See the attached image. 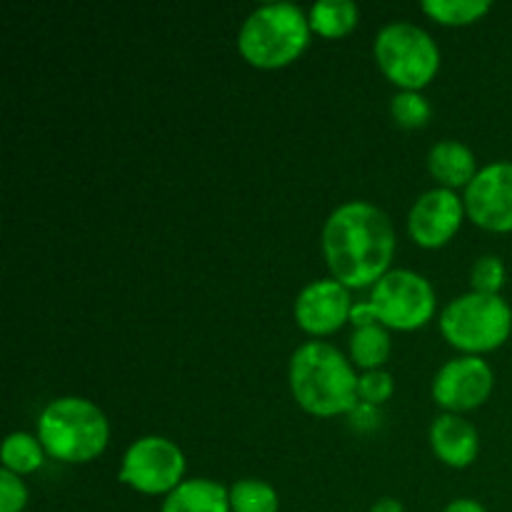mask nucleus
Wrapping results in <instances>:
<instances>
[{
	"instance_id": "1",
	"label": "nucleus",
	"mask_w": 512,
	"mask_h": 512,
	"mask_svg": "<svg viewBox=\"0 0 512 512\" xmlns=\"http://www.w3.org/2000/svg\"><path fill=\"white\" fill-rule=\"evenodd\" d=\"M330 278L345 288H373L390 270L395 255V225L380 205L348 200L338 205L320 233Z\"/></svg>"
},
{
	"instance_id": "2",
	"label": "nucleus",
	"mask_w": 512,
	"mask_h": 512,
	"mask_svg": "<svg viewBox=\"0 0 512 512\" xmlns=\"http://www.w3.org/2000/svg\"><path fill=\"white\" fill-rule=\"evenodd\" d=\"M358 380L353 360L325 340H308L290 355V393L315 418L348 415L358 405Z\"/></svg>"
},
{
	"instance_id": "3",
	"label": "nucleus",
	"mask_w": 512,
	"mask_h": 512,
	"mask_svg": "<svg viewBox=\"0 0 512 512\" xmlns=\"http://www.w3.org/2000/svg\"><path fill=\"white\" fill-rule=\"evenodd\" d=\"M35 435L48 458L68 465H85L98 460L110 443L108 415L88 398L65 395L40 410Z\"/></svg>"
},
{
	"instance_id": "4",
	"label": "nucleus",
	"mask_w": 512,
	"mask_h": 512,
	"mask_svg": "<svg viewBox=\"0 0 512 512\" xmlns=\"http://www.w3.org/2000/svg\"><path fill=\"white\" fill-rule=\"evenodd\" d=\"M308 10L290 0L263 3L243 20L238 50L253 68L278 70L295 63L310 45Z\"/></svg>"
},
{
	"instance_id": "5",
	"label": "nucleus",
	"mask_w": 512,
	"mask_h": 512,
	"mask_svg": "<svg viewBox=\"0 0 512 512\" xmlns=\"http://www.w3.org/2000/svg\"><path fill=\"white\" fill-rule=\"evenodd\" d=\"M440 333L463 355H483L508 343L512 308L503 295L470 290L440 310Z\"/></svg>"
},
{
	"instance_id": "6",
	"label": "nucleus",
	"mask_w": 512,
	"mask_h": 512,
	"mask_svg": "<svg viewBox=\"0 0 512 512\" xmlns=\"http://www.w3.org/2000/svg\"><path fill=\"white\" fill-rule=\"evenodd\" d=\"M380 73L398 90H423L440 70V48L433 35L410 20L383 25L373 43Z\"/></svg>"
},
{
	"instance_id": "7",
	"label": "nucleus",
	"mask_w": 512,
	"mask_h": 512,
	"mask_svg": "<svg viewBox=\"0 0 512 512\" xmlns=\"http://www.w3.org/2000/svg\"><path fill=\"white\" fill-rule=\"evenodd\" d=\"M368 300L378 313L380 325L403 333L428 325L438 310L433 283L410 268H390L370 288Z\"/></svg>"
},
{
	"instance_id": "8",
	"label": "nucleus",
	"mask_w": 512,
	"mask_h": 512,
	"mask_svg": "<svg viewBox=\"0 0 512 512\" xmlns=\"http://www.w3.org/2000/svg\"><path fill=\"white\" fill-rule=\"evenodd\" d=\"M185 453L163 435L133 440L123 455L118 480L140 495H170L185 480Z\"/></svg>"
},
{
	"instance_id": "9",
	"label": "nucleus",
	"mask_w": 512,
	"mask_h": 512,
	"mask_svg": "<svg viewBox=\"0 0 512 512\" xmlns=\"http://www.w3.org/2000/svg\"><path fill=\"white\" fill-rule=\"evenodd\" d=\"M495 388V373L483 355H458L440 365L430 393L445 413L463 415L488 403Z\"/></svg>"
},
{
	"instance_id": "10",
	"label": "nucleus",
	"mask_w": 512,
	"mask_h": 512,
	"mask_svg": "<svg viewBox=\"0 0 512 512\" xmlns=\"http://www.w3.org/2000/svg\"><path fill=\"white\" fill-rule=\"evenodd\" d=\"M465 215L490 233H512V160H493L463 190Z\"/></svg>"
},
{
	"instance_id": "11",
	"label": "nucleus",
	"mask_w": 512,
	"mask_h": 512,
	"mask_svg": "<svg viewBox=\"0 0 512 512\" xmlns=\"http://www.w3.org/2000/svg\"><path fill=\"white\" fill-rule=\"evenodd\" d=\"M465 215L463 195L448 188H430L410 205L408 233L420 248H443L458 235Z\"/></svg>"
},
{
	"instance_id": "12",
	"label": "nucleus",
	"mask_w": 512,
	"mask_h": 512,
	"mask_svg": "<svg viewBox=\"0 0 512 512\" xmlns=\"http://www.w3.org/2000/svg\"><path fill=\"white\" fill-rule=\"evenodd\" d=\"M353 305L350 288H345L335 278H320L300 290L293 305V315L300 330L315 335V338H323L350 323Z\"/></svg>"
},
{
	"instance_id": "13",
	"label": "nucleus",
	"mask_w": 512,
	"mask_h": 512,
	"mask_svg": "<svg viewBox=\"0 0 512 512\" xmlns=\"http://www.w3.org/2000/svg\"><path fill=\"white\" fill-rule=\"evenodd\" d=\"M430 448L448 468H470L480 455V433L463 415L440 413L430 425Z\"/></svg>"
},
{
	"instance_id": "14",
	"label": "nucleus",
	"mask_w": 512,
	"mask_h": 512,
	"mask_svg": "<svg viewBox=\"0 0 512 512\" xmlns=\"http://www.w3.org/2000/svg\"><path fill=\"white\" fill-rule=\"evenodd\" d=\"M428 170L438 180L440 188L458 193L460 188H468L480 168L478 158L468 145L455 138H445L428 150Z\"/></svg>"
},
{
	"instance_id": "15",
	"label": "nucleus",
	"mask_w": 512,
	"mask_h": 512,
	"mask_svg": "<svg viewBox=\"0 0 512 512\" xmlns=\"http://www.w3.org/2000/svg\"><path fill=\"white\" fill-rule=\"evenodd\" d=\"M160 512H233L230 490L210 478L183 480L160 503Z\"/></svg>"
},
{
	"instance_id": "16",
	"label": "nucleus",
	"mask_w": 512,
	"mask_h": 512,
	"mask_svg": "<svg viewBox=\"0 0 512 512\" xmlns=\"http://www.w3.org/2000/svg\"><path fill=\"white\" fill-rule=\"evenodd\" d=\"M310 28L323 38H343L353 33L360 20V10L353 0H318L308 10Z\"/></svg>"
},
{
	"instance_id": "17",
	"label": "nucleus",
	"mask_w": 512,
	"mask_h": 512,
	"mask_svg": "<svg viewBox=\"0 0 512 512\" xmlns=\"http://www.w3.org/2000/svg\"><path fill=\"white\" fill-rule=\"evenodd\" d=\"M45 453L43 443H40L38 435L23 433V430H15L8 438L3 440V450H0V460H3V470H10L15 475H33L38 473L45 465Z\"/></svg>"
},
{
	"instance_id": "18",
	"label": "nucleus",
	"mask_w": 512,
	"mask_h": 512,
	"mask_svg": "<svg viewBox=\"0 0 512 512\" xmlns=\"http://www.w3.org/2000/svg\"><path fill=\"white\" fill-rule=\"evenodd\" d=\"M390 333L385 325H368V328H355L350 335V360L355 368L378 370L383 368L385 360L390 358Z\"/></svg>"
},
{
	"instance_id": "19",
	"label": "nucleus",
	"mask_w": 512,
	"mask_h": 512,
	"mask_svg": "<svg viewBox=\"0 0 512 512\" xmlns=\"http://www.w3.org/2000/svg\"><path fill=\"white\" fill-rule=\"evenodd\" d=\"M228 490L233 512H280L278 490L265 480L243 478L230 485Z\"/></svg>"
},
{
	"instance_id": "20",
	"label": "nucleus",
	"mask_w": 512,
	"mask_h": 512,
	"mask_svg": "<svg viewBox=\"0 0 512 512\" xmlns=\"http://www.w3.org/2000/svg\"><path fill=\"white\" fill-rule=\"evenodd\" d=\"M423 13L443 25H470L493 10L490 0H425Z\"/></svg>"
},
{
	"instance_id": "21",
	"label": "nucleus",
	"mask_w": 512,
	"mask_h": 512,
	"mask_svg": "<svg viewBox=\"0 0 512 512\" xmlns=\"http://www.w3.org/2000/svg\"><path fill=\"white\" fill-rule=\"evenodd\" d=\"M390 115L400 128H423L433 118V105L425 98L423 90H398L390 98Z\"/></svg>"
},
{
	"instance_id": "22",
	"label": "nucleus",
	"mask_w": 512,
	"mask_h": 512,
	"mask_svg": "<svg viewBox=\"0 0 512 512\" xmlns=\"http://www.w3.org/2000/svg\"><path fill=\"white\" fill-rule=\"evenodd\" d=\"M505 275H508V270H505V263L500 260V255H480L473 263V268H470V285L478 293L500 295V290L505 285Z\"/></svg>"
},
{
	"instance_id": "23",
	"label": "nucleus",
	"mask_w": 512,
	"mask_h": 512,
	"mask_svg": "<svg viewBox=\"0 0 512 512\" xmlns=\"http://www.w3.org/2000/svg\"><path fill=\"white\" fill-rule=\"evenodd\" d=\"M395 393V380L388 370H365L360 373L358 380V400L360 403H368L380 408L383 403H388Z\"/></svg>"
},
{
	"instance_id": "24",
	"label": "nucleus",
	"mask_w": 512,
	"mask_h": 512,
	"mask_svg": "<svg viewBox=\"0 0 512 512\" xmlns=\"http://www.w3.org/2000/svg\"><path fill=\"white\" fill-rule=\"evenodd\" d=\"M30 490L20 475L0 470V512H23L28 508Z\"/></svg>"
},
{
	"instance_id": "25",
	"label": "nucleus",
	"mask_w": 512,
	"mask_h": 512,
	"mask_svg": "<svg viewBox=\"0 0 512 512\" xmlns=\"http://www.w3.org/2000/svg\"><path fill=\"white\" fill-rule=\"evenodd\" d=\"M348 423L350 428L358 430V433H370V430H375L380 425V408L360 403L358 400V405L348 413Z\"/></svg>"
},
{
	"instance_id": "26",
	"label": "nucleus",
	"mask_w": 512,
	"mask_h": 512,
	"mask_svg": "<svg viewBox=\"0 0 512 512\" xmlns=\"http://www.w3.org/2000/svg\"><path fill=\"white\" fill-rule=\"evenodd\" d=\"M378 313H375L373 303L370 300H363V303H355L353 310H350V325L355 328H368V325H378Z\"/></svg>"
},
{
	"instance_id": "27",
	"label": "nucleus",
	"mask_w": 512,
	"mask_h": 512,
	"mask_svg": "<svg viewBox=\"0 0 512 512\" xmlns=\"http://www.w3.org/2000/svg\"><path fill=\"white\" fill-rule=\"evenodd\" d=\"M443 512H488V510H485L483 503H478V500L473 498H455L445 505Z\"/></svg>"
},
{
	"instance_id": "28",
	"label": "nucleus",
	"mask_w": 512,
	"mask_h": 512,
	"mask_svg": "<svg viewBox=\"0 0 512 512\" xmlns=\"http://www.w3.org/2000/svg\"><path fill=\"white\" fill-rule=\"evenodd\" d=\"M370 512H405L403 503L395 498H380L370 505Z\"/></svg>"
}]
</instances>
